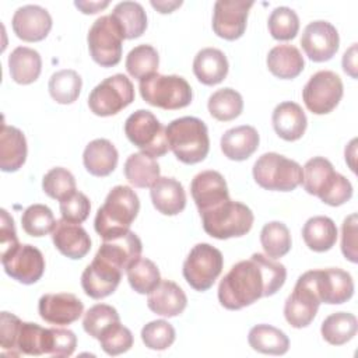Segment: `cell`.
Here are the masks:
<instances>
[{
    "instance_id": "60d3db41",
    "label": "cell",
    "mask_w": 358,
    "mask_h": 358,
    "mask_svg": "<svg viewBox=\"0 0 358 358\" xmlns=\"http://www.w3.org/2000/svg\"><path fill=\"white\" fill-rule=\"evenodd\" d=\"M159 64V56L155 48L143 43L133 48L126 56V70L137 80H143L154 73H157Z\"/></svg>"
},
{
    "instance_id": "d6a6232c",
    "label": "cell",
    "mask_w": 358,
    "mask_h": 358,
    "mask_svg": "<svg viewBox=\"0 0 358 358\" xmlns=\"http://www.w3.org/2000/svg\"><path fill=\"white\" fill-rule=\"evenodd\" d=\"M124 176L134 187H151L159 179V165L154 157L145 152H134L127 157L123 168Z\"/></svg>"
},
{
    "instance_id": "4dcf8cb0",
    "label": "cell",
    "mask_w": 358,
    "mask_h": 358,
    "mask_svg": "<svg viewBox=\"0 0 358 358\" xmlns=\"http://www.w3.org/2000/svg\"><path fill=\"white\" fill-rule=\"evenodd\" d=\"M267 67L273 76L282 80H292L302 73L305 60L296 46L284 43L270 49Z\"/></svg>"
},
{
    "instance_id": "f907efd6",
    "label": "cell",
    "mask_w": 358,
    "mask_h": 358,
    "mask_svg": "<svg viewBox=\"0 0 358 358\" xmlns=\"http://www.w3.org/2000/svg\"><path fill=\"white\" fill-rule=\"evenodd\" d=\"M77 345L76 334L69 329L50 327L46 329V343L45 355H52L56 358L70 357Z\"/></svg>"
},
{
    "instance_id": "4316f807",
    "label": "cell",
    "mask_w": 358,
    "mask_h": 358,
    "mask_svg": "<svg viewBox=\"0 0 358 358\" xmlns=\"http://www.w3.org/2000/svg\"><path fill=\"white\" fill-rule=\"evenodd\" d=\"M259 133L253 126L242 124L227 130L221 137V151L228 159L245 161L259 147Z\"/></svg>"
},
{
    "instance_id": "cb8c5ba5",
    "label": "cell",
    "mask_w": 358,
    "mask_h": 358,
    "mask_svg": "<svg viewBox=\"0 0 358 358\" xmlns=\"http://www.w3.org/2000/svg\"><path fill=\"white\" fill-rule=\"evenodd\" d=\"M187 305L183 289L171 280H161L159 284L148 294L147 306L157 315L173 317L180 315Z\"/></svg>"
},
{
    "instance_id": "484cf974",
    "label": "cell",
    "mask_w": 358,
    "mask_h": 358,
    "mask_svg": "<svg viewBox=\"0 0 358 358\" xmlns=\"http://www.w3.org/2000/svg\"><path fill=\"white\" fill-rule=\"evenodd\" d=\"M152 206L164 215H176L186 207V193L175 178L159 176L150 190Z\"/></svg>"
},
{
    "instance_id": "f6af8a7d",
    "label": "cell",
    "mask_w": 358,
    "mask_h": 358,
    "mask_svg": "<svg viewBox=\"0 0 358 358\" xmlns=\"http://www.w3.org/2000/svg\"><path fill=\"white\" fill-rule=\"evenodd\" d=\"M268 32L277 41L294 39L299 31V18L289 7H277L268 17Z\"/></svg>"
},
{
    "instance_id": "f1b7e54d",
    "label": "cell",
    "mask_w": 358,
    "mask_h": 358,
    "mask_svg": "<svg viewBox=\"0 0 358 358\" xmlns=\"http://www.w3.org/2000/svg\"><path fill=\"white\" fill-rule=\"evenodd\" d=\"M228 60L224 52L215 48H204L197 52L193 60V73L204 85H215L228 74Z\"/></svg>"
},
{
    "instance_id": "e575fe53",
    "label": "cell",
    "mask_w": 358,
    "mask_h": 358,
    "mask_svg": "<svg viewBox=\"0 0 358 358\" xmlns=\"http://www.w3.org/2000/svg\"><path fill=\"white\" fill-rule=\"evenodd\" d=\"M249 345L262 354L282 355L289 348V340L284 331L270 324H256L248 334Z\"/></svg>"
},
{
    "instance_id": "5b68a950",
    "label": "cell",
    "mask_w": 358,
    "mask_h": 358,
    "mask_svg": "<svg viewBox=\"0 0 358 358\" xmlns=\"http://www.w3.org/2000/svg\"><path fill=\"white\" fill-rule=\"evenodd\" d=\"M204 231L215 239H229L246 235L255 221L252 210L231 199L200 213Z\"/></svg>"
},
{
    "instance_id": "6f0895ef",
    "label": "cell",
    "mask_w": 358,
    "mask_h": 358,
    "mask_svg": "<svg viewBox=\"0 0 358 358\" xmlns=\"http://www.w3.org/2000/svg\"><path fill=\"white\" fill-rule=\"evenodd\" d=\"M74 6L84 14H95L109 6V1H74Z\"/></svg>"
},
{
    "instance_id": "7c38bea8",
    "label": "cell",
    "mask_w": 358,
    "mask_h": 358,
    "mask_svg": "<svg viewBox=\"0 0 358 358\" xmlns=\"http://www.w3.org/2000/svg\"><path fill=\"white\" fill-rule=\"evenodd\" d=\"M343 81L330 70L315 73L302 90V99L308 110L315 115L330 113L343 98Z\"/></svg>"
},
{
    "instance_id": "8992f818",
    "label": "cell",
    "mask_w": 358,
    "mask_h": 358,
    "mask_svg": "<svg viewBox=\"0 0 358 358\" xmlns=\"http://www.w3.org/2000/svg\"><path fill=\"white\" fill-rule=\"evenodd\" d=\"M141 98L157 108L175 110L190 105L193 92L190 84L180 76H164L154 73L138 84Z\"/></svg>"
},
{
    "instance_id": "d590c367",
    "label": "cell",
    "mask_w": 358,
    "mask_h": 358,
    "mask_svg": "<svg viewBox=\"0 0 358 358\" xmlns=\"http://www.w3.org/2000/svg\"><path fill=\"white\" fill-rule=\"evenodd\" d=\"M119 24L124 39H134L144 34L147 28V14L137 1H120L110 14Z\"/></svg>"
},
{
    "instance_id": "9f6ffc18",
    "label": "cell",
    "mask_w": 358,
    "mask_h": 358,
    "mask_svg": "<svg viewBox=\"0 0 358 358\" xmlns=\"http://www.w3.org/2000/svg\"><path fill=\"white\" fill-rule=\"evenodd\" d=\"M343 70L352 78H357V43H354L343 56Z\"/></svg>"
},
{
    "instance_id": "1f68e13d",
    "label": "cell",
    "mask_w": 358,
    "mask_h": 358,
    "mask_svg": "<svg viewBox=\"0 0 358 358\" xmlns=\"http://www.w3.org/2000/svg\"><path fill=\"white\" fill-rule=\"evenodd\" d=\"M8 70L11 78L22 85L38 80L42 70L41 55L31 48L18 46L8 56Z\"/></svg>"
},
{
    "instance_id": "bcb514c9",
    "label": "cell",
    "mask_w": 358,
    "mask_h": 358,
    "mask_svg": "<svg viewBox=\"0 0 358 358\" xmlns=\"http://www.w3.org/2000/svg\"><path fill=\"white\" fill-rule=\"evenodd\" d=\"M42 189L49 197L62 201L76 192V179L66 168L56 166L45 173Z\"/></svg>"
},
{
    "instance_id": "816d5d0a",
    "label": "cell",
    "mask_w": 358,
    "mask_h": 358,
    "mask_svg": "<svg viewBox=\"0 0 358 358\" xmlns=\"http://www.w3.org/2000/svg\"><path fill=\"white\" fill-rule=\"evenodd\" d=\"M90 210H91L90 199L84 193L77 190L71 196L60 201L62 218L74 224L84 222L90 215Z\"/></svg>"
},
{
    "instance_id": "f546056e",
    "label": "cell",
    "mask_w": 358,
    "mask_h": 358,
    "mask_svg": "<svg viewBox=\"0 0 358 358\" xmlns=\"http://www.w3.org/2000/svg\"><path fill=\"white\" fill-rule=\"evenodd\" d=\"M119 154L115 145L106 138H95L87 144L83 152L85 169L94 176H108L117 165Z\"/></svg>"
},
{
    "instance_id": "2e32d148",
    "label": "cell",
    "mask_w": 358,
    "mask_h": 358,
    "mask_svg": "<svg viewBox=\"0 0 358 358\" xmlns=\"http://www.w3.org/2000/svg\"><path fill=\"white\" fill-rule=\"evenodd\" d=\"M338 32L327 21L317 20L309 22L301 36V45L306 56L316 63L330 60L338 50Z\"/></svg>"
},
{
    "instance_id": "44dd1931",
    "label": "cell",
    "mask_w": 358,
    "mask_h": 358,
    "mask_svg": "<svg viewBox=\"0 0 358 358\" xmlns=\"http://www.w3.org/2000/svg\"><path fill=\"white\" fill-rule=\"evenodd\" d=\"M192 197L199 213L206 211L229 199V192L224 176L217 171H203L190 183Z\"/></svg>"
},
{
    "instance_id": "7a4b0ae2",
    "label": "cell",
    "mask_w": 358,
    "mask_h": 358,
    "mask_svg": "<svg viewBox=\"0 0 358 358\" xmlns=\"http://www.w3.org/2000/svg\"><path fill=\"white\" fill-rule=\"evenodd\" d=\"M140 210V200L136 192L123 185L115 186L106 196L103 204L98 208L94 228L103 239H112L130 231L131 222Z\"/></svg>"
},
{
    "instance_id": "db71d44e",
    "label": "cell",
    "mask_w": 358,
    "mask_h": 358,
    "mask_svg": "<svg viewBox=\"0 0 358 358\" xmlns=\"http://www.w3.org/2000/svg\"><path fill=\"white\" fill-rule=\"evenodd\" d=\"M341 252L352 263L358 262L357 253V214L348 215L341 227Z\"/></svg>"
},
{
    "instance_id": "9c48e42d",
    "label": "cell",
    "mask_w": 358,
    "mask_h": 358,
    "mask_svg": "<svg viewBox=\"0 0 358 358\" xmlns=\"http://www.w3.org/2000/svg\"><path fill=\"white\" fill-rule=\"evenodd\" d=\"M123 32L112 15H102L91 25L87 42L95 63L101 67H113L122 59Z\"/></svg>"
},
{
    "instance_id": "ba28073f",
    "label": "cell",
    "mask_w": 358,
    "mask_h": 358,
    "mask_svg": "<svg viewBox=\"0 0 358 358\" xmlns=\"http://www.w3.org/2000/svg\"><path fill=\"white\" fill-rule=\"evenodd\" d=\"M124 134L131 144L154 158L165 155L169 150L165 127L147 109H138L126 119Z\"/></svg>"
},
{
    "instance_id": "680465c9",
    "label": "cell",
    "mask_w": 358,
    "mask_h": 358,
    "mask_svg": "<svg viewBox=\"0 0 358 358\" xmlns=\"http://www.w3.org/2000/svg\"><path fill=\"white\" fill-rule=\"evenodd\" d=\"M151 6L154 8H157L159 13L166 14V13H172L175 8L182 6V1H151Z\"/></svg>"
},
{
    "instance_id": "7402d4cb",
    "label": "cell",
    "mask_w": 358,
    "mask_h": 358,
    "mask_svg": "<svg viewBox=\"0 0 358 358\" xmlns=\"http://www.w3.org/2000/svg\"><path fill=\"white\" fill-rule=\"evenodd\" d=\"M55 248L69 259H83L91 249V238L87 231L80 225L66 220L56 221L52 232Z\"/></svg>"
},
{
    "instance_id": "83f0119b",
    "label": "cell",
    "mask_w": 358,
    "mask_h": 358,
    "mask_svg": "<svg viewBox=\"0 0 358 358\" xmlns=\"http://www.w3.org/2000/svg\"><path fill=\"white\" fill-rule=\"evenodd\" d=\"M27 140L24 133L3 123L0 131V169L3 172L18 171L27 159Z\"/></svg>"
},
{
    "instance_id": "74e56055",
    "label": "cell",
    "mask_w": 358,
    "mask_h": 358,
    "mask_svg": "<svg viewBox=\"0 0 358 358\" xmlns=\"http://www.w3.org/2000/svg\"><path fill=\"white\" fill-rule=\"evenodd\" d=\"M210 115L220 122H229L238 117L243 110L242 95L234 88H221L213 92L207 103Z\"/></svg>"
},
{
    "instance_id": "ffe728a7",
    "label": "cell",
    "mask_w": 358,
    "mask_h": 358,
    "mask_svg": "<svg viewBox=\"0 0 358 358\" xmlns=\"http://www.w3.org/2000/svg\"><path fill=\"white\" fill-rule=\"evenodd\" d=\"M11 27L14 34L25 42H39L48 36L52 29V17L49 11L36 4H27L13 15Z\"/></svg>"
},
{
    "instance_id": "f5cc1de1",
    "label": "cell",
    "mask_w": 358,
    "mask_h": 358,
    "mask_svg": "<svg viewBox=\"0 0 358 358\" xmlns=\"http://www.w3.org/2000/svg\"><path fill=\"white\" fill-rule=\"evenodd\" d=\"M21 319L10 312H1L0 315V338H1V350L3 354L15 355V337L18 333V327L21 324Z\"/></svg>"
},
{
    "instance_id": "52a82bcc",
    "label": "cell",
    "mask_w": 358,
    "mask_h": 358,
    "mask_svg": "<svg viewBox=\"0 0 358 358\" xmlns=\"http://www.w3.org/2000/svg\"><path fill=\"white\" fill-rule=\"evenodd\" d=\"M253 179L266 190L291 192L302 183V166L281 154L266 152L253 165Z\"/></svg>"
},
{
    "instance_id": "ee69618b",
    "label": "cell",
    "mask_w": 358,
    "mask_h": 358,
    "mask_svg": "<svg viewBox=\"0 0 358 358\" xmlns=\"http://www.w3.org/2000/svg\"><path fill=\"white\" fill-rule=\"evenodd\" d=\"M22 229L31 236H45L53 232L56 220L52 210L45 204H32L25 208L21 217Z\"/></svg>"
},
{
    "instance_id": "836d02e7",
    "label": "cell",
    "mask_w": 358,
    "mask_h": 358,
    "mask_svg": "<svg viewBox=\"0 0 358 358\" xmlns=\"http://www.w3.org/2000/svg\"><path fill=\"white\" fill-rule=\"evenodd\" d=\"M302 238L306 246L313 252H327L337 241V227L326 215L309 218L302 228Z\"/></svg>"
},
{
    "instance_id": "f35d334b",
    "label": "cell",
    "mask_w": 358,
    "mask_h": 358,
    "mask_svg": "<svg viewBox=\"0 0 358 358\" xmlns=\"http://www.w3.org/2000/svg\"><path fill=\"white\" fill-rule=\"evenodd\" d=\"M83 80L74 70L64 69L52 74L49 80V94L57 103L69 105L73 103L81 92Z\"/></svg>"
},
{
    "instance_id": "b9f144b4",
    "label": "cell",
    "mask_w": 358,
    "mask_h": 358,
    "mask_svg": "<svg viewBox=\"0 0 358 358\" xmlns=\"http://www.w3.org/2000/svg\"><path fill=\"white\" fill-rule=\"evenodd\" d=\"M130 287L138 294H150L161 281L157 264L145 257H138L126 270Z\"/></svg>"
},
{
    "instance_id": "d6986e66",
    "label": "cell",
    "mask_w": 358,
    "mask_h": 358,
    "mask_svg": "<svg viewBox=\"0 0 358 358\" xmlns=\"http://www.w3.org/2000/svg\"><path fill=\"white\" fill-rule=\"evenodd\" d=\"M39 316L56 326H66L80 319L84 312L83 302L70 292L45 294L38 302Z\"/></svg>"
},
{
    "instance_id": "d4e9b609",
    "label": "cell",
    "mask_w": 358,
    "mask_h": 358,
    "mask_svg": "<svg viewBox=\"0 0 358 358\" xmlns=\"http://www.w3.org/2000/svg\"><path fill=\"white\" fill-rule=\"evenodd\" d=\"M271 122L278 137H281L285 141L299 140L303 136L308 126L303 109L292 101L278 103L273 110Z\"/></svg>"
},
{
    "instance_id": "3957f363",
    "label": "cell",
    "mask_w": 358,
    "mask_h": 358,
    "mask_svg": "<svg viewBox=\"0 0 358 358\" xmlns=\"http://www.w3.org/2000/svg\"><path fill=\"white\" fill-rule=\"evenodd\" d=\"M303 189L323 203L337 207L352 197L351 182L336 172L331 162L324 157L310 158L302 168Z\"/></svg>"
},
{
    "instance_id": "4fadbf2b",
    "label": "cell",
    "mask_w": 358,
    "mask_h": 358,
    "mask_svg": "<svg viewBox=\"0 0 358 358\" xmlns=\"http://www.w3.org/2000/svg\"><path fill=\"white\" fill-rule=\"evenodd\" d=\"M320 303L322 302L309 270L296 280L294 291L285 301V320L295 329L306 327L315 319Z\"/></svg>"
},
{
    "instance_id": "c3c4849f",
    "label": "cell",
    "mask_w": 358,
    "mask_h": 358,
    "mask_svg": "<svg viewBox=\"0 0 358 358\" xmlns=\"http://www.w3.org/2000/svg\"><path fill=\"white\" fill-rule=\"evenodd\" d=\"M175 329L166 320H152L141 329V340L150 350L164 351L175 341Z\"/></svg>"
},
{
    "instance_id": "11a10c76",
    "label": "cell",
    "mask_w": 358,
    "mask_h": 358,
    "mask_svg": "<svg viewBox=\"0 0 358 358\" xmlns=\"http://www.w3.org/2000/svg\"><path fill=\"white\" fill-rule=\"evenodd\" d=\"M20 245L14 220L8 215V213L3 208L1 210V224H0V246H1V255H6L15 249Z\"/></svg>"
},
{
    "instance_id": "30bf717a",
    "label": "cell",
    "mask_w": 358,
    "mask_h": 358,
    "mask_svg": "<svg viewBox=\"0 0 358 358\" xmlns=\"http://www.w3.org/2000/svg\"><path fill=\"white\" fill-rule=\"evenodd\" d=\"M224 267L222 253L210 243H197L183 263V277L196 291L204 292L213 287Z\"/></svg>"
},
{
    "instance_id": "6da1fadb",
    "label": "cell",
    "mask_w": 358,
    "mask_h": 358,
    "mask_svg": "<svg viewBox=\"0 0 358 358\" xmlns=\"http://www.w3.org/2000/svg\"><path fill=\"white\" fill-rule=\"evenodd\" d=\"M287 268L262 253L231 267L218 285V301L229 310H239L263 296L274 295L285 282Z\"/></svg>"
},
{
    "instance_id": "681fc988",
    "label": "cell",
    "mask_w": 358,
    "mask_h": 358,
    "mask_svg": "<svg viewBox=\"0 0 358 358\" xmlns=\"http://www.w3.org/2000/svg\"><path fill=\"white\" fill-rule=\"evenodd\" d=\"M101 348L108 355H119L129 351L133 345V334L131 331L120 324V322L110 324L98 338Z\"/></svg>"
},
{
    "instance_id": "ac0fdd59",
    "label": "cell",
    "mask_w": 358,
    "mask_h": 358,
    "mask_svg": "<svg viewBox=\"0 0 358 358\" xmlns=\"http://www.w3.org/2000/svg\"><path fill=\"white\" fill-rule=\"evenodd\" d=\"M310 274L320 302L340 305L347 302L354 294L352 277L341 268L310 270Z\"/></svg>"
},
{
    "instance_id": "8fae6325",
    "label": "cell",
    "mask_w": 358,
    "mask_h": 358,
    "mask_svg": "<svg viewBox=\"0 0 358 358\" xmlns=\"http://www.w3.org/2000/svg\"><path fill=\"white\" fill-rule=\"evenodd\" d=\"M134 101V85L124 74L101 81L88 96V106L96 116H112Z\"/></svg>"
},
{
    "instance_id": "ab89813d",
    "label": "cell",
    "mask_w": 358,
    "mask_h": 358,
    "mask_svg": "<svg viewBox=\"0 0 358 358\" xmlns=\"http://www.w3.org/2000/svg\"><path fill=\"white\" fill-rule=\"evenodd\" d=\"M260 243L266 256L278 259L285 256L291 249V234L285 224L280 221L267 222L260 232Z\"/></svg>"
},
{
    "instance_id": "9a60e30c",
    "label": "cell",
    "mask_w": 358,
    "mask_h": 358,
    "mask_svg": "<svg viewBox=\"0 0 358 358\" xmlns=\"http://www.w3.org/2000/svg\"><path fill=\"white\" fill-rule=\"evenodd\" d=\"M255 3L245 0H218L214 4L213 31L217 36L235 41L246 29L248 14Z\"/></svg>"
},
{
    "instance_id": "7dc6e473",
    "label": "cell",
    "mask_w": 358,
    "mask_h": 358,
    "mask_svg": "<svg viewBox=\"0 0 358 358\" xmlns=\"http://www.w3.org/2000/svg\"><path fill=\"white\" fill-rule=\"evenodd\" d=\"M117 322H120V316L113 306L106 303H96L85 312L83 327L87 334L98 340L103 330Z\"/></svg>"
},
{
    "instance_id": "5bb4252c",
    "label": "cell",
    "mask_w": 358,
    "mask_h": 358,
    "mask_svg": "<svg viewBox=\"0 0 358 358\" xmlns=\"http://www.w3.org/2000/svg\"><path fill=\"white\" fill-rule=\"evenodd\" d=\"M1 264L7 275L25 285L41 280L45 271L42 252L29 243H20L11 252L1 255Z\"/></svg>"
},
{
    "instance_id": "603a6c76",
    "label": "cell",
    "mask_w": 358,
    "mask_h": 358,
    "mask_svg": "<svg viewBox=\"0 0 358 358\" xmlns=\"http://www.w3.org/2000/svg\"><path fill=\"white\" fill-rule=\"evenodd\" d=\"M141 250L143 245L140 238L133 231H127L120 236L103 241L96 255L123 271L141 257Z\"/></svg>"
},
{
    "instance_id": "7bdbcfd3",
    "label": "cell",
    "mask_w": 358,
    "mask_h": 358,
    "mask_svg": "<svg viewBox=\"0 0 358 358\" xmlns=\"http://www.w3.org/2000/svg\"><path fill=\"white\" fill-rule=\"evenodd\" d=\"M46 343V329L36 323L21 322L15 337V355H43Z\"/></svg>"
},
{
    "instance_id": "e0dca14e",
    "label": "cell",
    "mask_w": 358,
    "mask_h": 358,
    "mask_svg": "<svg viewBox=\"0 0 358 358\" xmlns=\"http://www.w3.org/2000/svg\"><path fill=\"white\" fill-rule=\"evenodd\" d=\"M120 278V268L95 255L81 274V287L90 298L102 299L115 292Z\"/></svg>"
},
{
    "instance_id": "8d00e7d4",
    "label": "cell",
    "mask_w": 358,
    "mask_h": 358,
    "mask_svg": "<svg viewBox=\"0 0 358 358\" xmlns=\"http://www.w3.org/2000/svg\"><path fill=\"white\" fill-rule=\"evenodd\" d=\"M358 330L357 317L348 312H334L329 315L320 327L322 337L331 345L348 343Z\"/></svg>"
},
{
    "instance_id": "277c9868",
    "label": "cell",
    "mask_w": 358,
    "mask_h": 358,
    "mask_svg": "<svg viewBox=\"0 0 358 358\" xmlns=\"http://www.w3.org/2000/svg\"><path fill=\"white\" fill-rule=\"evenodd\" d=\"M165 130L169 150L180 162L193 165L207 157L210 150L208 130L199 117L183 116L175 119Z\"/></svg>"
}]
</instances>
